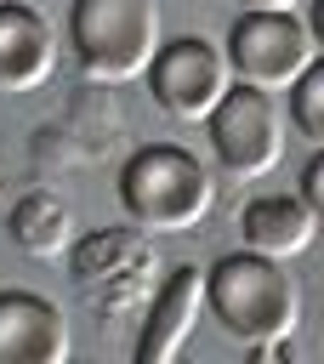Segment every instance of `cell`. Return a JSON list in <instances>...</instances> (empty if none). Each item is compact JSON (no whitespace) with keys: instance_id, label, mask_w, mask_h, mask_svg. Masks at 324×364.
<instances>
[{"instance_id":"cell-1","label":"cell","mask_w":324,"mask_h":364,"mask_svg":"<svg viewBox=\"0 0 324 364\" xmlns=\"http://www.w3.org/2000/svg\"><path fill=\"white\" fill-rule=\"evenodd\" d=\"M205 307L233 341H244L256 353V347H279L296 336L301 284L284 273L279 256H261L244 245V250H227L205 267Z\"/></svg>"},{"instance_id":"cell-2","label":"cell","mask_w":324,"mask_h":364,"mask_svg":"<svg viewBox=\"0 0 324 364\" xmlns=\"http://www.w3.org/2000/svg\"><path fill=\"white\" fill-rule=\"evenodd\" d=\"M119 205L142 233H193L216 205V182L199 154L176 142H148L119 171Z\"/></svg>"},{"instance_id":"cell-3","label":"cell","mask_w":324,"mask_h":364,"mask_svg":"<svg viewBox=\"0 0 324 364\" xmlns=\"http://www.w3.org/2000/svg\"><path fill=\"white\" fill-rule=\"evenodd\" d=\"M68 46L91 80H108V85L142 80L159 51V6L153 0H74Z\"/></svg>"},{"instance_id":"cell-4","label":"cell","mask_w":324,"mask_h":364,"mask_svg":"<svg viewBox=\"0 0 324 364\" xmlns=\"http://www.w3.org/2000/svg\"><path fill=\"white\" fill-rule=\"evenodd\" d=\"M227 68L239 85H261V91H290L296 74L318 57L307 17H296V6H244L239 23L227 28Z\"/></svg>"},{"instance_id":"cell-5","label":"cell","mask_w":324,"mask_h":364,"mask_svg":"<svg viewBox=\"0 0 324 364\" xmlns=\"http://www.w3.org/2000/svg\"><path fill=\"white\" fill-rule=\"evenodd\" d=\"M210 125V148L222 159L227 176H267L279 171L284 159V108H279V91H261V85H227V97L205 114Z\"/></svg>"},{"instance_id":"cell-6","label":"cell","mask_w":324,"mask_h":364,"mask_svg":"<svg viewBox=\"0 0 324 364\" xmlns=\"http://www.w3.org/2000/svg\"><path fill=\"white\" fill-rule=\"evenodd\" d=\"M74 267V284L91 307H108V313H125V307H148L153 296V250H148V233L131 222L119 233H85L68 256Z\"/></svg>"},{"instance_id":"cell-7","label":"cell","mask_w":324,"mask_h":364,"mask_svg":"<svg viewBox=\"0 0 324 364\" xmlns=\"http://www.w3.org/2000/svg\"><path fill=\"white\" fill-rule=\"evenodd\" d=\"M233 85L227 51L210 46L205 34H182V40H159L153 63H148V91L171 119H205Z\"/></svg>"},{"instance_id":"cell-8","label":"cell","mask_w":324,"mask_h":364,"mask_svg":"<svg viewBox=\"0 0 324 364\" xmlns=\"http://www.w3.org/2000/svg\"><path fill=\"white\" fill-rule=\"evenodd\" d=\"M199 307H205V273H199L193 262L171 267V273L153 284L148 307H142V330H136V347H131L136 364H171V358L188 347V336H193Z\"/></svg>"},{"instance_id":"cell-9","label":"cell","mask_w":324,"mask_h":364,"mask_svg":"<svg viewBox=\"0 0 324 364\" xmlns=\"http://www.w3.org/2000/svg\"><path fill=\"white\" fill-rule=\"evenodd\" d=\"M74 347L68 318L40 290H0V364H63Z\"/></svg>"},{"instance_id":"cell-10","label":"cell","mask_w":324,"mask_h":364,"mask_svg":"<svg viewBox=\"0 0 324 364\" xmlns=\"http://www.w3.org/2000/svg\"><path fill=\"white\" fill-rule=\"evenodd\" d=\"M57 74V28L23 6L0 0V91H40Z\"/></svg>"},{"instance_id":"cell-11","label":"cell","mask_w":324,"mask_h":364,"mask_svg":"<svg viewBox=\"0 0 324 364\" xmlns=\"http://www.w3.org/2000/svg\"><path fill=\"white\" fill-rule=\"evenodd\" d=\"M239 233H244V245L250 250H261V256H301L307 245H313V233H318V216L307 210V199L301 193H256L244 210H239Z\"/></svg>"},{"instance_id":"cell-12","label":"cell","mask_w":324,"mask_h":364,"mask_svg":"<svg viewBox=\"0 0 324 364\" xmlns=\"http://www.w3.org/2000/svg\"><path fill=\"white\" fill-rule=\"evenodd\" d=\"M6 233L28 256H63L74 245V216H68V205L57 193H23L11 205V216H6Z\"/></svg>"},{"instance_id":"cell-13","label":"cell","mask_w":324,"mask_h":364,"mask_svg":"<svg viewBox=\"0 0 324 364\" xmlns=\"http://www.w3.org/2000/svg\"><path fill=\"white\" fill-rule=\"evenodd\" d=\"M290 125L313 142V148H324V51L296 74V85H290Z\"/></svg>"},{"instance_id":"cell-14","label":"cell","mask_w":324,"mask_h":364,"mask_svg":"<svg viewBox=\"0 0 324 364\" xmlns=\"http://www.w3.org/2000/svg\"><path fill=\"white\" fill-rule=\"evenodd\" d=\"M301 199H307V210L318 216V228H324V148H313V159L301 165V188H296Z\"/></svg>"},{"instance_id":"cell-15","label":"cell","mask_w":324,"mask_h":364,"mask_svg":"<svg viewBox=\"0 0 324 364\" xmlns=\"http://www.w3.org/2000/svg\"><path fill=\"white\" fill-rule=\"evenodd\" d=\"M307 28H313V46L324 51V0H313V6H307Z\"/></svg>"},{"instance_id":"cell-16","label":"cell","mask_w":324,"mask_h":364,"mask_svg":"<svg viewBox=\"0 0 324 364\" xmlns=\"http://www.w3.org/2000/svg\"><path fill=\"white\" fill-rule=\"evenodd\" d=\"M239 6H296V0H239Z\"/></svg>"}]
</instances>
